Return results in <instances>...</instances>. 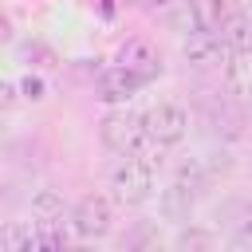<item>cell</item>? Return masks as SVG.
Here are the masks:
<instances>
[{"label": "cell", "mask_w": 252, "mask_h": 252, "mask_svg": "<svg viewBox=\"0 0 252 252\" xmlns=\"http://www.w3.org/2000/svg\"><path fill=\"white\" fill-rule=\"evenodd\" d=\"M209 185H217V181L205 173V165H201L197 158H193V161H181V165L173 169V177L165 181L161 197H158V213H161L165 220H173V224H189V217H193L197 201L209 193Z\"/></svg>", "instance_id": "cell-1"}, {"label": "cell", "mask_w": 252, "mask_h": 252, "mask_svg": "<svg viewBox=\"0 0 252 252\" xmlns=\"http://www.w3.org/2000/svg\"><path fill=\"white\" fill-rule=\"evenodd\" d=\"M98 138H102V146H106L114 158H138V154L154 142V138H150V126H146V114L126 110V106L110 110V114L98 122Z\"/></svg>", "instance_id": "cell-2"}, {"label": "cell", "mask_w": 252, "mask_h": 252, "mask_svg": "<svg viewBox=\"0 0 252 252\" xmlns=\"http://www.w3.org/2000/svg\"><path fill=\"white\" fill-rule=\"evenodd\" d=\"M106 193H110L122 209L146 205V201L154 197V169H150L142 158H118V161L106 169Z\"/></svg>", "instance_id": "cell-3"}, {"label": "cell", "mask_w": 252, "mask_h": 252, "mask_svg": "<svg viewBox=\"0 0 252 252\" xmlns=\"http://www.w3.org/2000/svg\"><path fill=\"white\" fill-rule=\"evenodd\" d=\"M114 209H118V201L110 193H87L71 209V220L67 224H71V232L79 240H102V236L114 232Z\"/></svg>", "instance_id": "cell-4"}, {"label": "cell", "mask_w": 252, "mask_h": 252, "mask_svg": "<svg viewBox=\"0 0 252 252\" xmlns=\"http://www.w3.org/2000/svg\"><path fill=\"white\" fill-rule=\"evenodd\" d=\"M146 126H150V138L169 150V146H181V142L189 138L193 114H189L181 102H169V98H165V102H158V106L146 110Z\"/></svg>", "instance_id": "cell-5"}, {"label": "cell", "mask_w": 252, "mask_h": 252, "mask_svg": "<svg viewBox=\"0 0 252 252\" xmlns=\"http://www.w3.org/2000/svg\"><path fill=\"white\" fill-rule=\"evenodd\" d=\"M181 59L193 71H209V67H217V63L228 59V47H224V39H220L217 28H193V32L181 35Z\"/></svg>", "instance_id": "cell-6"}, {"label": "cell", "mask_w": 252, "mask_h": 252, "mask_svg": "<svg viewBox=\"0 0 252 252\" xmlns=\"http://www.w3.org/2000/svg\"><path fill=\"white\" fill-rule=\"evenodd\" d=\"M142 87H146V79L134 75V71L122 67V63H114V67H106V71L98 75V98L110 102V106H126Z\"/></svg>", "instance_id": "cell-7"}, {"label": "cell", "mask_w": 252, "mask_h": 252, "mask_svg": "<svg viewBox=\"0 0 252 252\" xmlns=\"http://www.w3.org/2000/svg\"><path fill=\"white\" fill-rule=\"evenodd\" d=\"M114 63L130 67V71H134V75H142L146 83L161 75V51H158V47H154L150 39H126V43L118 47Z\"/></svg>", "instance_id": "cell-8"}, {"label": "cell", "mask_w": 252, "mask_h": 252, "mask_svg": "<svg viewBox=\"0 0 252 252\" xmlns=\"http://www.w3.org/2000/svg\"><path fill=\"white\" fill-rule=\"evenodd\" d=\"M224 236L232 244H252V197H236L224 205Z\"/></svg>", "instance_id": "cell-9"}, {"label": "cell", "mask_w": 252, "mask_h": 252, "mask_svg": "<svg viewBox=\"0 0 252 252\" xmlns=\"http://www.w3.org/2000/svg\"><path fill=\"white\" fill-rule=\"evenodd\" d=\"M224 79H228V91L252 106V51H236L224 59Z\"/></svg>", "instance_id": "cell-10"}, {"label": "cell", "mask_w": 252, "mask_h": 252, "mask_svg": "<svg viewBox=\"0 0 252 252\" xmlns=\"http://www.w3.org/2000/svg\"><path fill=\"white\" fill-rule=\"evenodd\" d=\"M220 39H224L228 55L252 51V16H248V12H232V16L220 24Z\"/></svg>", "instance_id": "cell-11"}, {"label": "cell", "mask_w": 252, "mask_h": 252, "mask_svg": "<svg viewBox=\"0 0 252 252\" xmlns=\"http://www.w3.org/2000/svg\"><path fill=\"white\" fill-rule=\"evenodd\" d=\"M0 252H35V220H12V224H4Z\"/></svg>", "instance_id": "cell-12"}, {"label": "cell", "mask_w": 252, "mask_h": 252, "mask_svg": "<svg viewBox=\"0 0 252 252\" xmlns=\"http://www.w3.org/2000/svg\"><path fill=\"white\" fill-rule=\"evenodd\" d=\"M63 217H71V209L55 189H35L32 193V220H63Z\"/></svg>", "instance_id": "cell-13"}, {"label": "cell", "mask_w": 252, "mask_h": 252, "mask_svg": "<svg viewBox=\"0 0 252 252\" xmlns=\"http://www.w3.org/2000/svg\"><path fill=\"white\" fill-rule=\"evenodd\" d=\"M209 122H213V130L224 134V138H236L240 126H244L240 110H232V102H224V98H213V102H209Z\"/></svg>", "instance_id": "cell-14"}, {"label": "cell", "mask_w": 252, "mask_h": 252, "mask_svg": "<svg viewBox=\"0 0 252 252\" xmlns=\"http://www.w3.org/2000/svg\"><path fill=\"white\" fill-rule=\"evenodd\" d=\"M165 24H169L177 35H185V32H193V28H205V24H201V12H197V0H173L169 12H165Z\"/></svg>", "instance_id": "cell-15"}, {"label": "cell", "mask_w": 252, "mask_h": 252, "mask_svg": "<svg viewBox=\"0 0 252 252\" xmlns=\"http://www.w3.org/2000/svg\"><path fill=\"white\" fill-rule=\"evenodd\" d=\"M197 161L205 165V173H209L213 181H220V177H228V173H232V165H236L228 150H209V154H201Z\"/></svg>", "instance_id": "cell-16"}, {"label": "cell", "mask_w": 252, "mask_h": 252, "mask_svg": "<svg viewBox=\"0 0 252 252\" xmlns=\"http://www.w3.org/2000/svg\"><path fill=\"white\" fill-rule=\"evenodd\" d=\"M197 12H201V24H205V28H217V32H220V24L232 16V12H228V0H197Z\"/></svg>", "instance_id": "cell-17"}, {"label": "cell", "mask_w": 252, "mask_h": 252, "mask_svg": "<svg viewBox=\"0 0 252 252\" xmlns=\"http://www.w3.org/2000/svg\"><path fill=\"white\" fill-rule=\"evenodd\" d=\"M177 248H213L217 244V236L209 232V228H197V224H189V228H181L177 232V240H173Z\"/></svg>", "instance_id": "cell-18"}, {"label": "cell", "mask_w": 252, "mask_h": 252, "mask_svg": "<svg viewBox=\"0 0 252 252\" xmlns=\"http://www.w3.org/2000/svg\"><path fill=\"white\" fill-rule=\"evenodd\" d=\"M20 98H24V102H43V98H47V83H43L39 75H24V79H20Z\"/></svg>", "instance_id": "cell-19"}, {"label": "cell", "mask_w": 252, "mask_h": 252, "mask_svg": "<svg viewBox=\"0 0 252 252\" xmlns=\"http://www.w3.org/2000/svg\"><path fill=\"white\" fill-rule=\"evenodd\" d=\"M118 8H138V4H146V0H114Z\"/></svg>", "instance_id": "cell-20"}, {"label": "cell", "mask_w": 252, "mask_h": 252, "mask_svg": "<svg viewBox=\"0 0 252 252\" xmlns=\"http://www.w3.org/2000/svg\"><path fill=\"white\" fill-rule=\"evenodd\" d=\"M236 4H240V12H248V16H252V0H236Z\"/></svg>", "instance_id": "cell-21"}]
</instances>
